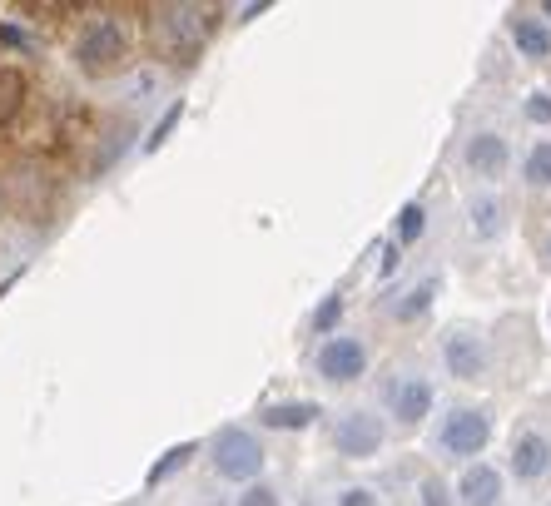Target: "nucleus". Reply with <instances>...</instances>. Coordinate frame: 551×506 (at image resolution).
Here are the masks:
<instances>
[{"mask_svg":"<svg viewBox=\"0 0 551 506\" xmlns=\"http://www.w3.org/2000/svg\"><path fill=\"white\" fill-rule=\"evenodd\" d=\"M497 492H502V482H497L492 467H472V472L462 477V502L467 506H492Z\"/></svg>","mask_w":551,"mask_h":506,"instance_id":"7","label":"nucleus"},{"mask_svg":"<svg viewBox=\"0 0 551 506\" xmlns=\"http://www.w3.org/2000/svg\"><path fill=\"white\" fill-rule=\"evenodd\" d=\"M447 368H452L457 378H477V373H482V348H477L472 338H452V343H447Z\"/></svg>","mask_w":551,"mask_h":506,"instance_id":"11","label":"nucleus"},{"mask_svg":"<svg viewBox=\"0 0 551 506\" xmlns=\"http://www.w3.org/2000/svg\"><path fill=\"white\" fill-rule=\"evenodd\" d=\"M472 219H477V234H497V204H492V199H482V204L472 209Z\"/></svg>","mask_w":551,"mask_h":506,"instance_id":"17","label":"nucleus"},{"mask_svg":"<svg viewBox=\"0 0 551 506\" xmlns=\"http://www.w3.org/2000/svg\"><path fill=\"white\" fill-rule=\"evenodd\" d=\"M318 417V407L313 402H288V407H269V427H303V422H313Z\"/></svg>","mask_w":551,"mask_h":506,"instance_id":"13","label":"nucleus"},{"mask_svg":"<svg viewBox=\"0 0 551 506\" xmlns=\"http://www.w3.org/2000/svg\"><path fill=\"white\" fill-rule=\"evenodd\" d=\"M174 120H179V105H174V110H169V115L159 120V129H154V139H149V149H159V144H164V134L174 129Z\"/></svg>","mask_w":551,"mask_h":506,"instance_id":"20","label":"nucleus"},{"mask_svg":"<svg viewBox=\"0 0 551 506\" xmlns=\"http://www.w3.org/2000/svg\"><path fill=\"white\" fill-rule=\"evenodd\" d=\"M482 442H487V417H477V412H457V417L442 427V447H452V452H462V457H472Z\"/></svg>","mask_w":551,"mask_h":506,"instance_id":"6","label":"nucleus"},{"mask_svg":"<svg viewBox=\"0 0 551 506\" xmlns=\"http://www.w3.org/2000/svg\"><path fill=\"white\" fill-rule=\"evenodd\" d=\"M527 115L547 125V120H551V100H547V95H532V105H527Z\"/></svg>","mask_w":551,"mask_h":506,"instance_id":"21","label":"nucleus"},{"mask_svg":"<svg viewBox=\"0 0 551 506\" xmlns=\"http://www.w3.org/2000/svg\"><path fill=\"white\" fill-rule=\"evenodd\" d=\"M417 234H422V209H417V204H413V209H403V239L413 244Z\"/></svg>","mask_w":551,"mask_h":506,"instance_id":"18","label":"nucleus"},{"mask_svg":"<svg viewBox=\"0 0 551 506\" xmlns=\"http://www.w3.org/2000/svg\"><path fill=\"white\" fill-rule=\"evenodd\" d=\"M159 45H164L174 60H189L194 45H199V20H194V10H164V15H159Z\"/></svg>","mask_w":551,"mask_h":506,"instance_id":"2","label":"nucleus"},{"mask_svg":"<svg viewBox=\"0 0 551 506\" xmlns=\"http://www.w3.org/2000/svg\"><path fill=\"white\" fill-rule=\"evenodd\" d=\"M343 506H368V492H348V497H343Z\"/></svg>","mask_w":551,"mask_h":506,"instance_id":"25","label":"nucleus"},{"mask_svg":"<svg viewBox=\"0 0 551 506\" xmlns=\"http://www.w3.org/2000/svg\"><path fill=\"white\" fill-rule=\"evenodd\" d=\"M427 402H432V387L427 382H403V387H393V407H398V417L403 422H417L422 412H427Z\"/></svg>","mask_w":551,"mask_h":506,"instance_id":"9","label":"nucleus"},{"mask_svg":"<svg viewBox=\"0 0 551 506\" xmlns=\"http://www.w3.org/2000/svg\"><path fill=\"white\" fill-rule=\"evenodd\" d=\"M15 105H20V75H15V70H5V75H0V120H5Z\"/></svg>","mask_w":551,"mask_h":506,"instance_id":"16","label":"nucleus"},{"mask_svg":"<svg viewBox=\"0 0 551 506\" xmlns=\"http://www.w3.org/2000/svg\"><path fill=\"white\" fill-rule=\"evenodd\" d=\"M120 50H125V40H120V25H110V20H100V25L80 40L85 70H110V60H120Z\"/></svg>","mask_w":551,"mask_h":506,"instance_id":"3","label":"nucleus"},{"mask_svg":"<svg viewBox=\"0 0 551 506\" xmlns=\"http://www.w3.org/2000/svg\"><path fill=\"white\" fill-rule=\"evenodd\" d=\"M512 35H517V45L527 50V55H551V35L542 25H532V20H512Z\"/></svg>","mask_w":551,"mask_h":506,"instance_id":"12","label":"nucleus"},{"mask_svg":"<svg viewBox=\"0 0 551 506\" xmlns=\"http://www.w3.org/2000/svg\"><path fill=\"white\" fill-rule=\"evenodd\" d=\"M551 462V447L542 437H522L517 442V457H512V467H517V477H542Z\"/></svg>","mask_w":551,"mask_h":506,"instance_id":"8","label":"nucleus"},{"mask_svg":"<svg viewBox=\"0 0 551 506\" xmlns=\"http://www.w3.org/2000/svg\"><path fill=\"white\" fill-rule=\"evenodd\" d=\"M427 298H432V283H422V288H417L413 298L403 303V318H413V313H422V308H427Z\"/></svg>","mask_w":551,"mask_h":506,"instance_id":"19","label":"nucleus"},{"mask_svg":"<svg viewBox=\"0 0 551 506\" xmlns=\"http://www.w3.org/2000/svg\"><path fill=\"white\" fill-rule=\"evenodd\" d=\"M422 497H427V506H447V497H442V487H437V482H427V487H422Z\"/></svg>","mask_w":551,"mask_h":506,"instance_id":"24","label":"nucleus"},{"mask_svg":"<svg viewBox=\"0 0 551 506\" xmlns=\"http://www.w3.org/2000/svg\"><path fill=\"white\" fill-rule=\"evenodd\" d=\"M239 506H274V492H264V487H259V492H249Z\"/></svg>","mask_w":551,"mask_h":506,"instance_id":"23","label":"nucleus"},{"mask_svg":"<svg viewBox=\"0 0 551 506\" xmlns=\"http://www.w3.org/2000/svg\"><path fill=\"white\" fill-rule=\"evenodd\" d=\"M467 164H472V169H482V174H497V169L507 164V144H502V139H492V134H482V139H472V144H467Z\"/></svg>","mask_w":551,"mask_h":506,"instance_id":"10","label":"nucleus"},{"mask_svg":"<svg viewBox=\"0 0 551 506\" xmlns=\"http://www.w3.org/2000/svg\"><path fill=\"white\" fill-rule=\"evenodd\" d=\"M259 442L249 437V432H239V427H224L219 432V442H214V467L224 472V477H234V482H244V477H254L259 472Z\"/></svg>","mask_w":551,"mask_h":506,"instance_id":"1","label":"nucleus"},{"mask_svg":"<svg viewBox=\"0 0 551 506\" xmlns=\"http://www.w3.org/2000/svg\"><path fill=\"white\" fill-rule=\"evenodd\" d=\"M189 457H194V447H174V452H169V457H164V462H159V467L149 472V487H159L164 477H174V472H179V467H184Z\"/></svg>","mask_w":551,"mask_h":506,"instance_id":"14","label":"nucleus"},{"mask_svg":"<svg viewBox=\"0 0 551 506\" xmlns=\"http://www.w3.org/2000/svg\"><path fill=\"white\" fill-rule=\"evenodd\" d=\"M378 442H383L378 417H348L338 427V452L343 457H368V452H378Z\"/></svg>","mask_w":551,"mask_h":506,"instance_id":"5","label":"nucleus"},{"mask_svg":"<svg viewBox=\"0 0 551 506\" xmlns=\"http://www.w3.org/2000/svg\"><path fill=\"white\" fill-rule=\"evenodd\" d=\"M527 174H532V184H551V144H537V149H532Z\"/></svg>","mask_w":551,"mask_h":506,"instance_id":"15","label":"nucleus"},{"mask_svg":"<svg viewBox=\"0 0 551 506\" xmlns=\"http://www.w3.org/2000/svg\"><path fill=\"white\" fill-rule=\"evenodd\" d=\"M338 323V298H328L323 308H318V328H333Z\"/></svg>","mask_w":551,"mask_h":506,"instance_id":"22","label":"nucleus"},{"mask_svg":"<svg viewBox=\"0 0 551 506\" xmlns=\"http://www.w3.org/2000/svg\"><path fill=\"white\" fill-rule=\"evenodd\" d=\"M318 368H323V378L333 382H348L363 373V348L353 343V338H333L323 353H318Z\"/></svg>","mask_w":551,"mask_h":506,"instance_id":"4","label":"nucleus"}]
</instances>
